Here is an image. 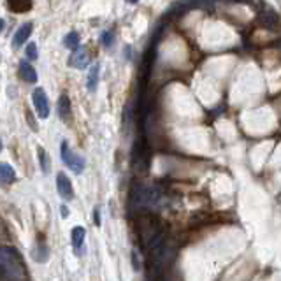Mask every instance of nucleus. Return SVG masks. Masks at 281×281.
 <instances>
[{
	"label": "nucleus",
	"mask_w": 281,
	"mask_h": 281,
	"mask_svg": "<svg viewBox=\"0 0 281 281\" xmlns=\"http://www.w3.org/2000/svg\"><path fill=\"white\" fill-rule=\"evenodd\" d=\"M0 271L14 281H21L25 278V269L21 258L13 248H0Z\"/></svg>",
	"instance_id": "obj_1"
},
{
	"label": "nucleus",
	"mask_w": 281,
	"mask_h": 281,
	"mask_svg": "<svg viewBox=\"0 0 281 281\" xmlns=\"http://www.w3.org/2000/svg\"><path fill=\"white\" fill-rule=\"evenodd\" d=\"M62 160H63V164L67 165L72 172H76V174H81V172L84 171V158L77 155V153H74V151L69 148L67 141L62 143Z\"/></svg>",
	"instance_id": "obj_2"
},
{
	"label": "nucleus",
	"mask_w": 281,
	"mask_h": 281,
	"mask_svg": "<svg viewBox=\"0 0 281 281\" xmlns=\"http://www.w3.org/2000/svg\"><path fill=\"white\" fill-rule=\"evenodd\" d=\"M32 101H34L35 111H37L39 118L46 120L50 116V101H48L46 92L42 88H35L34 93H32Z\"/></svg>",
	"instance_id": "obj_3"
},
{
	"label": "nucleus",
	"mask_w": 281,
	"mask_h": 281,
	"mask_svg": "<svg viewBox=\"0 0 281 281\" xmlns=\"http://www.w3.org/2000/svg\"><path fill=\"white\" fill-rule=\"evenodd\" d=\"M32 32H34V23H32V21L23 23V25H21L13 35V48L14 50H18V48L23 46V44L28 41L30 35H32Z\"/></svg>",
	"instance_id": "obj_4"
},
{
	"label": "nucleus",
	"mask_w": 281,
	"mask_h": 281,
	"mask_svg": "<svg viewBox=\"0 0 281 281\" xmlns=\"http://www.w3.org/2000/svg\"><path fill=\"white\" fill-rule=\"evenodd\" d=\"M56 190H58L60 197L65 199V201H72L74 199L72 183L67 178V174H63V172H58V176H56Z\"/></svg>",
	"instance_id": "obj_5"
},
{
	"label": "nucleus",
	"mask_w": 281,
	"mask_h": 281,
	"mask_svg": "<svg viewBox=\"0 0 281 281\" xmlns=\"http://www.w3.org/2000/svg\"><path fill=\"white\" fill-rule=\"evenodd\" d=\"M90 63V53L86 48H79V50L72 51L71 58H69V65L74 69H86Z\"/></svg>",
	"instance_id": "obj_6"
},
{
	"label": "nucleus",
	"mask_w": 281,
	"mask_h": 281,
	"mask_svg": "<svg viewBox=\"0 0 281 281\" xmlns=\"http://www.w3.org/2000/svg\"><path fill=\"white\" fill-rule=\"evenodd\" d=\"M56 109H58V116L62 118L63 122H71V116H72L71 99H69L65 93H62V95H60L58 104H56Z\"/></svg>",
	"instance_id": "obj_7"
},
{
	"label": "nucleus",
	"mask_w": 281,
	"mask_h": 281,
	"mask_svg": "<svg viewBox=\"0 0 281 281\" xmlns=\"http://www.w3.org/2000/svg\"><path fill=\"white\" fill-rule=\"evenodd\" d=\"M20 77L26 83H37V72L26 60L20 63Z\"/></svg>",
	"instance_id": "obj_8"
},
{
	"label": "nucleus",
	"mask_w": 281,
	"mask_h": 281,
	"mask_svg": "<svg viewBox=\"0 0 281 281\" xmlns=\"http://www.w3.org/2000/svg\"><path fill=\"white\" fill-rule=\"evenodd\" d=\"M99 76H101V65H99V63H93L88 71V76H86V88H88V92L93 93L97 90Z\"/></svg>",
	"instance_id": "obj_9"
},
{
	"label": "nucleus",
	"mask_w": 281,
	"mask_h": 281,
	"mask_svg": "<svg viewBox=\"0 0 281 281\" xmlns=\"http://www.w3.org/2000/svg\"><path fill=\"white\" fill-rule=\"evenodd\" d=\"M16 178V172L9 164H0V183L2 185H11Z\"/></svg>",
	"instance_id": "obj_10"
},
{
	"label": "nucleus",
	"mask_w": 281,
	"mask_h": 281,
	"mask_svg": "<svg viewBox=\"0 0 281 281\" xmlns=\"http://www.w3.org/2000/svg\"><path fill=\"white\" fill-rule=\"evenodd\" d=\"M260 23L264 26H267V28H274L280 23V18H278V14L274 13L273 9H267V11H264L260 14Z\"/></svg>",
	"instance_id": "obj_11"
},
{
	"label": "nucleus",
	"mask_w": 281,
	"mask_h": 281,
	"mask_svg": "<svg viewBox=\"0 0 281 281\" xmlns=\"http://www.w3.org/2000/svg\"><path fill=\"white\" fill-rule=\"evenodd\" d=\"M7 7L14 13H26L32 9V0H7Z\"/></svg>",
	"instance_id": "obj_12"
},
{
	"label": "nucleus",
	"mask_w": 281,
	"mask_h": 281,
	"mask_svg": "<svg viewBox=\"0 0 281 281\" xmlns=\"http://www.w3.org/2000/svg\"><path fill=\"white\" fill-rule=\"evenodd\" d=\"M84 235H86V230H84V229H83L81 225H77V227H74V229H72L71 239H72V246H74L76 250H79V248L83 246Z\"/></svg>",
	"instance_id": "obj_13"
},
{
	"label": "nucleus",
	"mask_w": 281,
	"mask_h": 281,
	"mask_svg": "<svg viewBox=\"0 0 281 281\" xmlns=\"http://www.w3.org/2000/svg\"><path fill=\"white\" fill-rule=\"evenodd\" d=\"M79 42H81V37H79V34L77 32H69L65 37H63V46L67 48V50H71V51H76V50H79Z\"/></svg>",
	"instance_id": "obj_14"
},
{
	"label": "nucleus",
	"mask_w": 281,
	"mask_h": 281,
	"mask_svg": "<svg viewBox=\"0 0 281 281\" xmlns=\"http://www.w3.org/2000/svg\"><path fill=\"white\" fill-rule=\"evenodd\" d=\"M37 155H39V164H41V169L44 174L51 171V162H50V156H48L46 150L44 148H39L37 150Z\"/></svg>",
	"instance_id": "obj_15"
},
{
	"label": "nucleus",
	"mask_w": 281,
	"mask_h": 281,
	"mask_svg": "<svg viewBox=\"0 0 281 281\" xmlns=\"http://www.w3.org/2000/svg\"><path fill=\"white\" fill-rule=\"evenodd\" d=\"M113 42H114V32L113 30H104L101 34V44L105 50H109V48L113 46Z\"/></svg>",
	"instance_id": "obj_16"
},
{
	"label": "nucleus",
	"mask_w": 281,
	"mask_h": 281,
	"mask_svg": "<svg viewBox=\"0 0 281 281\" xmlns=\"http://www.w3.org/2000/svg\"><path fill=\"white\" fill-rule=\"evenodd\" d=\"M26 56L28 60H37L39 58V51H37V44L35 42H28V46H26Z\"/></svg>",
	"instance_id": "obj_17"
},
{
	"label": "nucleus",
	"mask_w": 281,
	"mask_h": 281,
	"mask_svg": "<svg viewBox=\"0 0 281 281\" xmlns=\"http://www.w3.org/2000/svg\"><path fill=\"white\" fill-rule=\"evenodd\" d=\"M26 122H30V125H32V128H34V130H37V125H35L34 118H32V113H30V111H26Z\"/></svg>",
	"instance_id": "obj_18"
},
{
	"label": "nucleus",
	"mask_w": 281,
	"mask_h": 281,
	"mask_svg": "<svg viewBox=\"0 0 281 281\" xmlns=\"http://www.w3.org/2000/svg\"><path fill=\"white\" fill-rule=\"evenodd\" d=\"M93 214H95V218H93V220H95V225L99 227V225H101V213H99V209H95V211H93Z\"/></svg>",
	"instance_id": "obj_19"
},
{
	"label": "nucleus",
	"mask_w": 281,
	"mask_h": 281,
	"mask_svg": "<svg viewBox=\"0 0 281 281\" xmlns=\"http://www.w3.org/2000/svg\"><path fill=\"white\" fill-rule=\"evenodd\" d=\"M130 55H132V50H130V46H127V48H125V58L128 60V58H130Z\"/></svg>",
	"instance_id": "obj_20"
},
{
	"label": "nucleus",
	"mask_w": 281,
	"mask_h": 281,
	"mask_svg": "<svg viewBox=\"0 0 281 281\" xmlns=\"http://www.w3.org/2000/svg\"><path fill=\"white\" fill-rule=\"evenodd\" d=\"M62 216H63V218H67V216H69V209L65 206H62Z\"/></svg>",
	"instance_id": "obj_21"
},
{
	"label": "nucleus",
	"mask_w": 281,
	"mask_h": 281,
	"mask_svg": "<svg viewBox=\"0 0 281 281\" xmlns=\"http://www.w3.org/2000/svg\"><path fill=\"white\" fill-rule=\"evenodd\" d=\"M4 26H5V21L2 20V18H0V34H2V32H4Z\"/></svg>",
	"instance_id": "obj_22"
},
{
	"label": "nucleus",
	"mask_w": 281,
	"mask_h": 281,
	"mask_svg": "<svg viewBox=\"0 0 281 281\" xmlns=\"http://www.w3.org/2000/svg\"><path fill=\"white\" fill-rule=\"evenodd\" d=\"M127 2H128V4H137L139 0H127Z\"/></svg>",
	"instance_id": "obj_23"
},
{
	"label": "nucleus",
	"mask_w": 281,
	"mask_h": 281,
	"mask_svg": "<svg viewBox=\"0 0 281 281\" xmlns=\"http://www.w3.org/2000/svg\"><path fill=\"white\" fill-rule=\"evenodd\" d=\"M0 151H2V143H0Z\"/></svg>",
	"instance_id": "obj_24"
}]
</instances>
